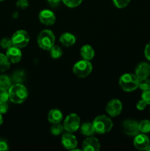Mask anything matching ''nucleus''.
I'll use <instances>...</instances> for the list:
<instances>
[{
	"label": "nucleus",
	"instance_id": "f257e3e1",
	"mask_svg": "<svg viewBox=\"0 0 150 151\" xmlns=\"http://www.w3.org/2000/svg\"><path fill=\"white\" fill-rule=\"evenodd\" d=\"M9 99L16 104H21L26 100L28 91L22 83H13L8 89Z\"/></svg>",
	"mask_w": 150,
	"mask_h": 151
},
{
	"label": "nucleus",
	"instance_id": "f03ea898",
	"mask_svg": "<svg viewBox=\"0 0 150 151\" xmlns=\"http://www.w3.org/2000/svg\"><path fill=\"white\" fill-rule=\"evenodd\" d=\"M95 133L99 134H104L111 131L113 124L110 118L105 115H99L94 119L93 122Z\"/></svg>",
	"mask_w": 150,
	"mask_h": 151
},
{
	"label": "nucleus",
	"instance_id": "7ed1b4c3",
	"mask_svg": "<svg viewBox=\"0 0 150 151\" xmlns=\"http://www.w3.org/2000/svg\"><path fill=\"white\" fill-rule=\"evenodd\" d=\"M55 42V36L50 29L41 31L37 38V43L40 48L44 50H49Z\"/></svg>",
	"mask_w": 150,
	"mask_h": 151
},
{
	"label": "nucleus",
	"instance_id": "20e7f679",
	"mask_svg": "<svg viewBox=\"0 0 150 151\" xmlns=\"http://www.w3.org/2000/svg\"><path fill=\"white\" fill-rule=\"evenodd\" d=\"M139 79L134 74L126 73L121 75L119 79V86L124 91L130 92L138 88Z\"/></svg>",
	"mask_w": 150,
	"mask_h": 151
},
{
	"label": "nucleus",
	"instance_id": "39448f33",
	"mask_svg": "<svg viewBox=\"0 0 150 151\" xmlns=\"http://www.w3.org/2000/svg\"><path fill=\"white\" fill-rule=\"evenodd\" d=\"M93 70V66L90 60H83L76 62L73 66V73L78 78H84L88 77Z\"/></svg>",
	"mask_w": 150,
	"mask_h": 151
},
{
	"label": "nucleus",
	"instance_id": "423d86ee",
	"mask_svg": "<svg viewBox=\"0 0 150 151\" xmlns=\"http://www.w3.org/2000/svg\"><path fill=\"white\" fill-rule=\"evenodd\" d=\"M13 46L22 49L26 47L29 42V35L26 30L19 29L13 33L11 38Z\"/></svg>",
	"mask_w": 150,
	"mask_h": 151
},
{
	"label": "nucleus",
	"instance_id": "0eeeda50",
	"mask_svg": "<svg viewBox=\"0 0 150 151\" xmlns=\"http://www.w3.org/2000/svg\"><path fill=\"white\" fill-rule=\"evenodd\" d=\"M64 130L69 133H74L80 127V118L76 114L72 113L68 115L63 122Z\"/></svg>",
	"mask_w": 150,
	"mask_h": 151
},
{
	"label": "nucleus",
	"instance_id": "6e6552de",
	"mask_svg": "<svg viewBox=\"0 0 150 151\" xmlns=\"http://www.w3.org/2000/svg\"><path fill=\"white\" fill-rule=\"evenodd\" d=\"M122 103L118 99H113L107 103L106 106V111L110 116H117L122 111Z\"/></svg>",
	"mask_w": 150,
	"mask_h": 151
},
{
	"label": "nucleus",
	"instance_id": "1a4fd4ad",
	"mask_svg": "<svg viewBox=\"0 0 150 151\" xmlns=\"http://www.w3.org/2000/svg\"><path fill=\"white\" fill-rule=\"evenodd\" d=\"M123 131L126 135L135 137L139 133L138 122L132 119H127L123 123Z\"/></svg>",
	"mask_w": 150,
	"mask_h": 151
},
{
	"label": "nucleus",
	"instance_id": "9d476101",
	"mask_svg": "<svg viewBox=\"0 0 150 151\" xmlns=\"http://www.w3.org/2000/svg\"><path fill=\"white\" fill-rule=\"evenodd\" d=\"M39 20L43 24L46 25V26H51L54 24L55 22L56 17L54 13L51 10H48V9H44L42 10L39 13L38 15Z\"/></svg>",
	"mask_w": 150,
	"mask_h": 151
},
{
	"label": "nucleus",
	"instance_id": "9b49d317",
	"mask_svg": "<svg viewBox=\"0 0 150 151\" xmlns=\"http://www.w3.org/2000/svg\"><path fill=\"white\" fill-rule=\"evenodd\" d=\"M62 145L65 148L68 149V150H73L78 145L77 139H76V137L71 134V133H66L63 134L62 136L61 139Z\"/></svg>",
	"mask_w": 150,
	"mask_h": 151
},
{
	"label": "nucleus",
	"instance_id": "f8f14e48",
	"mask_svg": "<svg viewBox=\"0 0 150 151\" xmlns=\"http://www.w3.org/2000/svg\"><path fill=\"white\" fill-rule=\"evenodd\" d=\"M100 147L101 145L99 140L91 136L85 139L82 143V150L84 151H99Z\"/></svg>",
	"mask_w": 150,
	"mask_h": 151
},
{
	"label": "nucleus",
	"instance_id": "ddd939ff",
	"mask_svg": "<svg viewBox=\"0 0 150 151\" xmlns=\"http://www.w3.org/2000/svg\"><path fill=\"white\" fill-rule=\"evenodd\" d=\"M133 144L135 148L138 150H146L149 145V137L144 134H137L134 139Z\"/></svg>",
	"mask_w": 150,
	"mask_h": 151
},
{
	"label": "nucleus",
	"instance_id": "4468645a",
	"mask_svg": "<svg viewBox=\"0 0 150 151\" xmlns=\"http://www.w3.org/2000/svg\"><path fill=\"white\" fill-rule=\"evenodd\" d=\"M6 56L9 59L10 63H17L20 62L21 60L22 53L20 49L14 47V46H12L11 47L7 49V52H6Z\"/></svg>",
	"mask_w": 150,
	"mask_h": 151
},
{
	"label": "nucleus",
	"instance_id": "2eb2a0df",
	"mask_svg": "<svg viewBox=\"0 0 150 151\" xmlns=\"http://www.w3.org/2000/svg\"><path fill=\"white\" fill-rule=\"evenodd\" d=\"M150 75V65L146 62H142L137 66L135 69V75L138 79L148 78Z\"/></svg>",
	"mask_w": 150,
	"mask_h": 151
},
{
	"label": "nucleus",
	"instance_id": "dca6fc26",
	"mask_svg": "<svg viewBox=\"0 0 150 151\" xmlns=\"http://www.w3.org/2000/svg\"><path fill=\"white\" fill-rule=\"evenodd\" d=\"M63 114L61 111L57 109H53L48 114V120L50 123H60L63 120Z\"/></svg>",
	"mask_w": 150,
	"mask_h": 151
},
{
	"label": "nucleus",
	"instance_id": "f3484780",
	"mask_svg": "<svg viewBox=\"0 0 150 151\" xmlns=\"http://www.w3.org/2000/svg\"><path fill=\"white\" fill-rule=\"evenodd\" d=\"M60 42L64 47H71L76 42V37L70 32H64L60 36Z\"/></svg>",
	"mask_w": 150,
	"mask_h": 151
},
{
	"label": "nucleus",
	"instance_id": "a211bd4d",
	"mask_svg": "<svg viewBox=\"0 0 150 151\" xmlns=\"http://www.w3.org/2000/svg\"><path fill=\"white\" fill-rule=\"evenodd\" d=\"M80 55L82 58L87 60H91V59L94 58L95 52L93 47L91 45L85 44L82 46L80 49Z\"/></svg>",
	"mask_w": 150,
	"mask_h": 151
},
{
	"label": "nucleus",
	"instance_id": "6ab92c4d",
	"mask_svg": "<svg viewBox=\"0 0 150 151\" xmlns=\"http://www.w3.org/2000/svg\"><path fill=\"white\" fill-rule=\"evenodd\" d=\"M79 128H80L81 133L86 137H91L95 133L93 123L91 122H85Z\"/></svg>",
	"mask_w": 150,
	"mask_h": 151
},
{
	"label": "nucleus",
	"instance_id": "aec40b11",
	"mask_svg": "<svg viewBox=\"0 0 150 151\" xmlns=\"http://www.w3.org/2000/svg\"><path fill=\"white\" fill-rule=\"evenodd\" d=\"M13 83H22L25 80V73L23 70H16L11 77Z\"/></svg>",
	"mask_w": 150,
	"mask_h": 151
},
{
	"label": "nucleus",
	"instance_id": "412c9836",
	"mask_svg": "<svg viewBox=\"0 0 150 151\" xmlns=\"http://www.w3.org/2000/svg\"><path fill=\"white\" fill-rule=\"evenodd\" d=\"M10 67V61L6 55L0 53V72H4Z\"/></svg>",
	"mask_w": 150,
	"mask_h": 151
},
{
	"label": "nucleus",
	"instance_id": "4be33fe9",
	"mask_svg": "<svg viewBox=\"0 0 150 151\" xmlns=\"http://www.w3.org/2000/svg\"><path fill=\"white\" fill-rule=\"evenodd\" d=\"M13 82L10 77L6 75H0V87L8 90L11 86Z\"/></svg>",
	"mask_w": 150,
	"mask_h": 151
},
{
	"label": "nucleus",
	"instance_id": "5701e85b",
	"mask_svg": "<svg viewBox=\"0 0 150 151\" xmlns=\"http://www.w3.org/2000/svg\"><path fill=\"white\" fill-rule=\"evenodd\" d=\"M49 51L51 57L54 59L60 58L63 55V50L57 45H54Z\"/></svg>",
	"mask_w": 150,
	"mask_h": 151
},
{
	"label": "nucleus",
	"instance_id": "b1692460",
	"mask_svg": "<svg viewBox=\"0 0 150 151\" xmlns=\"http://www.w3.org/2000/svg\"><path fill=\"white\" fill-rule=\"evenodd\" d=\"M138 128H139V132L142 134H147L150 132V121L147 119L141 121L138 123Z\"/></svg>",
	"mask_w": 150,
	"mask_h": 151
},
{
	"label": "nucleus",
	"instance_id": "393cba45",
	"mask_svg": "<svg viewBox=\"0 0 150 151\" xmlns=\"http://www.w3.org/2000/svg\"><path fill=\"white\" fill-rule=\"evenodd\" d=\"M64 131V127L60 123H54L50 128V132L54 136H59Z\"/></svg>",
	"mask_w": 150,
	"mask_h": 151
},
{
	"label": "nucleus",
	"instance_id": "a878e982",
	"mask_svg": "<svg viewBox=\"0 0 150 151\" xmlns=\"http://www.w3.org/2000/svg\"><path fill=\"white\" fill-rule=\"evenodd\" d=\"M138 88L141 90L144 91L150 88V80L148 78H144V79L139 80V83H138Z\"/></svg>",
	"mask_w": 150,
	"mask_h": 151
},
{
	"label": "nucleus",
	"instance_id": "bb28decb",
	"mask_svg": "<svg viewBox=\"0 0 150 151\" xmlns=\"http://www.w3.org/2000/svg\"><path fill=\"white\" fill-rule=\"evenodd\" d=\"M63 1L67 7L73 8L78 7L82 3V0H63Z\"/></svg>",
	"mask_w": 150,
	"mask_h": 151
},
{
	"label": "nucleus",
	"instance_id": "cd10ccee",
	"mask_svg": "<svg viewBox=\"0 0 150 151\" xmlns=\"http://www.w3.org/2000/svg\"><path fill=\"white\" fill-rule=\"evenodd\" d=\"M0 46L2 47L3 49H9L13 46V42H12V39L10 38H4L0 41Z\"/></svg>",
	"mask_w": 150,
	"mask_h": 151
},
{
	"label": "nucleus",
	"instance_id": "c85d7f7f",
	"mask_svg": "<svg viewBox=\"0 0 150 151\" xmlns=\"http://www.w3.org/2000/svg\"><path fill=\"white\" fill-rule=\"evenodd\" d=\"M112 1L116 7L121 9L126 7L129 4L130 0H112Z\"/></svg>",
	"mask_w": 150,
	"mask_h": 151
},
{
	"label": "nucleus",
	"instance_id": "c756f323",
	"mask_svg": "<svg viewBox=\"0 0 150 151\" xmlns=\"http://www.w3.org/2000/svg\"><path fill=\"white\" fill-rule=\"evenodd\" d=\"M8 100V90L0 87V103H1V102H7Z\"/></svg>",
	"mask_w": 150,
	"mask_h": 151
},
{
	"label": "nucleus",
	"instance_id": "7c9ffc66",
	"mask_svg": "<svg viewBox=\"0 0 150 151\" xmlns=\"http://www.w3.org/2000/svg\"><path fill=\"white\" fill-rule=\"evenodd\" d=\"M141 98L147 103V105H150V88L143 91Z\"/></svg>",
	"mask_w": 150,
	"mask_h": 151
},
{
	"label": "nucleus",
	"instance_id": "2f4dec72",
	"mask_svg": "<svg viewBox=\"0 0 150 151\" xmlns=\"http://www.w3.org/2000/svg\"><path fill=\"white\" fill-rule=\"evenodd\" d=\"M16 6L19 8L24 10L26 7H29V1L28 0H17V1H16Z\"/></svg>",
	"mask_w": 150,
	"mask_h": 151
},
{
	"label": "nucleus",
	"instance_id": "473e14b6",
	"mask_svg": "<svg viewBox=\"0 0 150 151\" xmlns=\"http://www.w3.org/2000/svg\"><path fill=\"white\" fill-rule=\"evenodd\" d=\"M9 149L8 143L6 139L0 138V151H6Z\"/></svg>",
	"mask_w": 150,
	"mask_h": 151
},
{
	"label": "nucleus",
	"instance_id": "72a5a7b5",
	"mask_svg": "<svg viewBox=\"0 0 150 151\" xmlns=\"http://www.w3.org/2000/svg\"><path fill=\"white\" fill-rule=\"evenodd\" d=\"M8 105H7V102H1L0 103V114H3L7 113L8 111Z\"/></svg>",
	"mask_w": 150,
	"mask_h": 151
},
{
	"label": "nucleus",
	"instance_id": "f704fd0d",
	"mask_svg": "<svg viewBox=\"0 0 150 151\" xmlns=\"http://www.w3.org/2000/svg\"><path fill=\"white\" fill-rule=\"evenodd\" d=\"M147 106V103H146L144 100H143L142 99H141V100H139V101L136 104V108L138 109V110L139 111H143L145 109V108Z\"/></svg>",
	"mask_w": 150,
	"mask_h": 151
},
{
	"label": "nucleus",
	"instance_id": "c9c22d12",
	"mask_svg": "<svg viewBox=\"0 0 150 151\" xmlns=\"http://www.w3.org/2000/svg\"><path fill=\"white\" fill-rule=\"evenodd\" d=\"M144 55H145V57L149 60H150V42L146 46L145 50H144Z\"/></svg>",
	"mask_w": 150,
	"mask_h": 151
},
{
	"label": "nucleus",
	"instance_id": "e433bc0d",
	"mask_svg": "<svg viewBox=\"0 0 150 151\" xmlns=\"http://www.w3.org/2000/svg\"><path fill=\"white\" fill-rule=\"evenodd\" d=\"M47 1L51 4H57V3L60 2V0H47Z\"/></svg>",
	"mask_w": 150,
	"mask_h": 151
},
{
	"label": "nucleus",
	"instance_id": "4c0bfd02",
	"mask_svg": "<svg viewBox=\"0 0 150 151\" xmlns=\"http://www.w3.org/2000/svg\"><path fill=\"white\" fill-rule=\"evenodd\" d=\"M3 123V117L1 116V114H0V125Z\"/></svg>",
	"mask_w": 150,
	"mask_h": 151
},
{
	"label": "nucleus",
	"instance_id": "58836bf2",
	"mask_svg": "<svg viewBox=\"0 0 150 151\" xmlns=\"http://www.w3.org/2000/svg\"><path fill=\"white\" fill-rule=\"evenodd\" d=\"M146 150H147V151H150V145H149L148 146V147H147Z\"/></svg>",
	"mask_w": 150,
	"mask_h": 151
},
{
	"label": "nucleus",
	"instance_id": "ea45409f",
	"mask_svg": "<svg viewBox=\"0 0 150 151\" xmlns=\"http://www.w3.org/2000/svg\"><path fill=\"white\" fill-rule=\"evenodd\" d=\"M4 1V0H0V1Z\"/></svg>",
	"mask_w": 150,
	"mask_h": 151
}]
</instances>
